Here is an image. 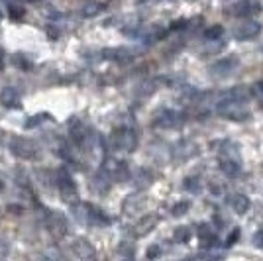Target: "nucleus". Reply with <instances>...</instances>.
I'll list each match as a JSON object with an SVG mask.
<instances>
[{"instance_id": "f257e3e1", "label": "nucleus", "mask_w": 263, "mask_h": 261, "mask_svg": "<svg viewBox=\"0 0 263 261\" xmlns=\"http://www.w3.org/2000/svg\"><path fill=\"white\" fill-rule=\"evenodd\" d=\"M248 92L241 88H232L226 95H222L216 102V112L222 118L234 120V122H243L250 118V108H248Z\"/></svg>"}, {"instance_id": "f03ea898", "label": "nucleus", "mask_w": 263, "mask_h": 261, "mask_svg": "<svg viewBox=\"0 0 263 261\" xmlns=\"http://www.w3.org/2000/svg\"><path fill=\"white\" fill-rule=\"evenodd\" d=\"M110 147L118 153H132L138 147V134L132 130V128H116V130L110 134Z\"/></svg>"}, {"instance_id": "7ed1b4c3", "label": "nucleus", "mask_w": 263, "mask_h": 261, "mask_svg": "<svg viewBox=\"0 0 263 261\" xmlns=\"http://www.w3.org/2000/svg\"><path fill=\"white\" fill-rule=\"evenodd\" d=\"M57 189H59V196H61L63 202H67L69 207H77L79 204L77 183H75V179L65 169H59L57 171Z\"/></svg>"}, {"instance_id": "20e7f679", "label": "nucleus", "mask_w": 263, "mask_h": 261, "mask_svg": "<svg viewBox=\"0 0 263 261\" xmlns=\"http://www.w3.org/2000/svg\"><path fill=\"white\" fill-rule=\"evenodd\" d=\"M102 175L108 179V181H114V183H124L130 179V169L128 165L120 161V159H114V157H108L104 159V169H102Z\"/></svg>"}, {"instance_id": "39448f33", "label": "nucleus", "mask_w": 263, "mask_h": 261, "mask_svg": "<svg viewBox=\"0 0 263 261\" xmlns=\"http://www.w3.org/2000/svg\"><path fill=\"white\" fill-rule=\"evenodd\" d=\"M75 212H77V216H81L83 222H87V224H97V226H106L110 224V218L100 210L99 207H95V204H81V207H75Z\"/></svg>"}, {"instance_id": "423d86ee", "label": "nucleus", "mask_w": 263, "mask_h": 261, "mask_svg": "<svg viewBox=\"0 0 263 261\" xmlns=\"http://www.w3.org/2000/svg\"><path fill=\"white\" fill-rule=\"evenodd\" d=\"M259 12H261V4L257 0H236L226 8V14H230L234 18H250Z\"/></svg>"}, {"instance_id": "0eeeda50", "label": "nucleus", "mask_w": 263, "mask_h": 261, "mask_svg": "<svg viewBox=\"0 0 263 261\" xmlns=\"http://www.w3.org/2000/svg\"><path fill=\"white\" fill-rule=\"evenodd\" d=\"M183 124H185V114L171 108L159 110L154 116V126L157 128H181Z\"/></svg>"}, {"instance_id": "6e6552de", "label": "nucleus", "mask_w": 263, "mask_h": 261, "mask_svg": "<svg viewBox=\"0 0 263 261\" xmlns=\"http://www.w3.org/2000/svg\"><path fill=\"white\" fill-rule=\"evenodd\" d=\"M143 53V49L140 47H134V45H122V47H110V49H104L102 51V57L104 59H110V61H130V59H136Z\"/></svg>"}, {"instance_id": "1a4fd4ad", "label": "nucleus", "mask_w": 263, "mask_h": 261, "mask_svg": "<svg viewBox=\"0 0 263 261\" xmlns=\"http://www.w3.org/2000/svg\"><path fill=\"white\" fill-rule=\"evenodd\" d=\"M10 150L20 159H35L37 157V143L28 138H14L10 143Z\"/></svg>"}, {"instance_id": "9d476101", "label": "nucleus", "mask_w": 263, "mask_h": 261, "mask_svg": "<svg viewBox=\"0 0 263 261\" xmlns=\"http://www.w3.org/2000/svg\"><path fill=\"white\" fill-rule=\"evenodd\" d=\"M45 224H47V230H49V234H51L53 238H63V236L67 234V230H69L67 218L63 216L61 212H55V210L47 214Z\"/></svg>"}, {"instance_id": "9b49d317", "label": "nucleus", "mask_w": 263, "mask_h": 261, "mask_svg": "<svg viewBox=\"0 0 263 261\" xmlns=\"http://www.w3.org/2000/svg\"><path fill=\"white\" fill-rule=\"evenodd\" d=\"M261 32V24L255 22V20H243L234 28V38L246 42V40H253L255 35H259Z\"/></svg>"}, {"instance_id": "f8f14e48", "label": "nucleus", "mask_w": 263, "mask_h": 261, "mask_svg": "<svg viewBox=\"0 0 263 261\" xmlns=\"http://www.w3.org/2000/svg\"><path fill=\"white\" fill-rule=\"evenodd\" d=\"M220 169L228 177H238L241 173V163H240V157L236 153H228V152H222L220 153Z\"/></svg>"}, {"instance_id": "ddd939ff", "label": "nucleus", "mask_w": 263, "mask_h": 261, "mask_svg": "<svg viewBox=\"0 0 263 261\" xmlns=\"http://www.w3.org/2000/svg\"><path fill=\"white\" fill-rule=\"evenodd\" d=\"M73 251L81 261H97V250L92 248V244L85 238H79L73 241Z\"/></svg>"}, {"instance_id": "4468645a", "label": "nucleus", "mask_w": 263, "mask_h": 261, "mask_svg": "<svg viewBox=\"0 0 263 261\" xmlns=\"http://www.w3.org/2000/svg\"><path fill=\"white\" fill-rule=\"evenodd\" d=\"M157 222H159L157 214H147V216L140 218V220L134 224V228H132L134 238H143V236H147V234L157 226Z\"/></svg>"}, {"instance_id": "2eb2a0df", "label": "nucleus", "mask_w": 263, "mask_h": 261, "mask_svg": "<svg viewBox=\"0 0 263 261\" xmlns=\"http://www.w3.org/2000/svg\"><path fill=\"white\" fill-rule=\"evenodd\" d=\"M69 134H71V140L77 143L79 147H83L85 142L88 140V136H90L88 128L81 120H71V124H69Z\"/></svg>"}, {"instance_id": "dca6fc26", "label": "nucleus", "mask_w": 263, "mask_h": 261, "mask_svg": "<svg viewBox=\"0 0 263 261\" xmlns=\"http://www.w3.org/2000/svg\"><path fill=\"white\" fill-rule=\"evenodd\" d=\"M236 67H238L236 57H228V59H220L216 63H212V65L209 67V71L216 77V79H220V77H226L228 73H232Z\"/></svg>"}, {"instance_id": "f3484780", "label": "nucleus", "mask_w": 263, "mask_h": 261, "mask_svg": "<svg viewBox=\"0 0 263 261\" xmlns=\"http://www.w3.org/2000/svg\"><path fill=\"white\" fill-rule=\"evenodd\" d=\"M0 104L4 106V108H20V95H18V90L12 87H6L0 90Z\"/></svg>"}, {"instance_id": "a211bd4d", "label": "nucleus", "mask_w": 263, "mask_h": 261, "mask_svg": "<svg viewBox=\"0 0 263 261\" xmlns=\"http://www.w3.org/2000/svg\"><path fill=\"white\" fill-rule=\"evenodd\" d=\"M228 204L232 207V210L236 212V214H246L248 210H250V198L246 195H241V193H236V195H232L228 198Z\"/></svg>"}, {"instance_id": "6ab92c4d", "label": "nucleus", "mask_w": 263, "mask_h": 261, "mask_svg": "<svg viewBox=\"0 0 263 261\" xmlns=\"http://www.w3.org/2000/svg\"><path fill=\"white\" fill-rule=\"evenodd\" d=\"M106 10V4L104 2H97V0H90V2H85L83 8H81V16L85 18H95L102 12Z\"/></svg>"}, {"instance_id": "aec40b11", "label": "nucleus", "mask_w": 263, "mask_h": 261, "mask_svg": "<svg viewBox=\"0 0 263 261\" xmlns=\"http://www.w3.org/2000/svg\"><path fill=\"white\" fill-rule=\"evenodd\" d=\"M185 189L191 191V193H198V191H200V181H198V177H189V179H185Z\"/></svg>"}, {"instance_id": "412c9836", "label": "nucleus", "mask_w": 263, "mask_h": 261, "mask_svg": "<svg viewBox=\"0 0 263 261\" xmlns=\"http://www.w3.org/2000/svg\"><path fill=\"white\" fill-rule=\"evenodd\" d=\"M222 33H224V28H222V26H212V28H209V30L204 32V38H206V40H218Z\"/></svg>"}, {"instance_id": "4be33fe9", "label": "nucleus", "mask_w": 263, "mask_h": 261, "mask_svg": "<svg viewBox=\"0 0 263 261\" xmlns=\"http://www.w3.org/2000/svg\"><path fill=\"white\" fill-rule=\"evenodd\" d=\"M189 238H191V234H189V228L181 226V228L175 230V239H177V241H186Z\"/></svg>"}, {"instance_id": "5701e85b", "label": "nucleus", "mask_w": 263, "mask_h": 261, "mask_svg": "<svg viewBox=\"0 0 263 261\" xmlns=\"http://www.w3.org/2000/svg\"><path fill=\"white\" fill-rule=\"evenodd\" d=\"M186 210H189V202H181V204H177V207L173 208V214H175V216H183Z\"/></svg>"}, {"instance_id": "b1692460", "label": "nucleus", "mask_w": 263, "mask_h": 261, "mask_svg": "<svg viewBox=\"0 0 263 261\" xmlns=\"http://www.w3.org/2000/svg\"><path fill=\"white\" fill-rule=\"evenodd\" d=\"M253 246H257L259 250H263V230L255 232V236H253Z\"/></svg>"}, {"instance_id": "393cba45", "label": "nucleus", "mask_w": 263, "mask_h": 261, "mask_svg": "<svg viewBox=\"0 0 263 261\" xmlns=\"http://www.w3.org/2000/svg\"><path fill=\"white\" fill-rule=\"evenodd\" d=\"M157 255H159V248H157V246H152L149 251H147V257H149V259H154V257H157Z\"/></svg>"}, {"instance_id": "a878e982", "label": "nucleus", "mask_w": 263, "mask_h": 261, "mask_svg": "<svg viewBox=\"0 0 263 261\" xmlns=\"http://www.w3.org/2000/svg\"><path fill=\"white\" fill-rule=\"evenodd\" d=\"M2 59H4V51H2V49H0V69H2V67H4V63H2Z\"/></svg>"}, {"instance_id": "bb28decb", "label": "nucleus", "mask_w": 263, "mask_h": 261, "mask_svg": "<svg viewBox=\"0 0 263 261\" xmlns=\"http://www.w3.org/2000/svg\"><path fill=\"white\" fill-rule=\"evenodd\" d=\"M181 261H195V259H181Z\"/></svg>"}, {"instance_id": "cd10ccee", "label": "nucleus", "mask_w": 263, "mask_h": 261, "mask_svg": "<svg viewBox=\"0 0 263 261\" xmlns=\"http://www.w3.org/2000/svg\"><path fill=\"white\" fill-rule=\"evenodd\" d=\"M30 2H37V0H30Z\"/></svg>"}]
</instances>
